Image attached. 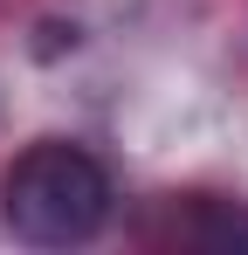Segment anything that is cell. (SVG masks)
<instances>
[{"label":"cell","instance_id":"obj_1","mask_svg":"<svg viewBox=\"0 0 248 255\" xmlns=\"http://www.w3.org/2000/svg\"><path fill=\"white\" fill-rule=\"evenodd\" d=\"M0 214L21 242L35 249H76L90 242L104 221H111V179L104 166L83 152V145H62V138H41L28 145L7 179H0Z\"/></svg>","mask_w":248,"mask_h":255},{"label":"cell","instance_id":"obj_2","mask_svg":"<svg viewBox=\"0 0 248 255\" xmlns=\"http://www.w3.org/2000/svg\"><path fill=\"white\" fill-rule=\"evenodd\" d=\"M200 235H207V242H248V214H214Z\"/></svg>","mask_w":248,"mask_h":255}]
</instances>
